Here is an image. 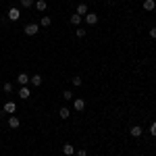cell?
Here are the masks:
<instances>
[{
    "label": "cell",
    "mask_w": 156,
    "mask_h": 156,
    "mask_svg": "<svg viewBox=\"0 0 156 156\" xmlns=\"http://www.w3.org/2000/svg\"><path fill=\"white\" fill-rule=\"evenodd\" d=\"M6 19H9V21H19V19H21V11H19L17 6L9 9V11H6Z\"/></svg>",
    "instance_id": "1"
},
{
    "label": "cell",
    "mask_w": 156,
    "mask_h": 156,
    "mask_svg": "<svg viewBox=\"0 0 156 156\" xmlns=\"http://www.w3.org/2000/svg\"><path fill=\"white\" fill-rule=\"evenodd\" d=\"M23 31H25V36H36L37 31H40V25H36V23H27Z\"/></svg>",
    "instance_id": "2"
},
{
    "label": "cell",
    "mask_w": 156,
    "mask_h": 156,
    "mask_svg": "<svg viewBox=\"0 0 156 156\" xmlns=\"http://www.w3.org/2000/svg\"><path fill=\"white\" fill-rule=\"evenodd\" d=\"M17 96L21 98V100H27V98L31 96V92H29V87H27V85H21V90H19V94H17Z\"/></svg>",
    "instance_id": "3"
},
{
    "label": "cell",
    "mask_w": 156,
    "mask_h": 156,
    "mask_svg": "<svg viewBox=\"0 0 156 156\" xmlns=\"http://www.w3.org/2000/svg\"><path fill=\"white\" fill-rule=\"evenodd\" d=\"M17 83L19 85H27L29 83V75H27V73H19V75H17Z\"/></svg>",
    "instance_id": "4"
},
{
    "label": "cell",
    "mask_w": 156,
    "mask_h": 156,
    "mask_svg": "<svg viewBox=\"0 0 156 156\" xmlns=\"http://www.w3.org/2000/svg\"><path fill=\"white\" fill-rule=\"evenodd\" d=\"M85 23H87V25H96V23H98V15H94V12H87V15H85Z\"/></svg>",
    "instance_id": "5"
},
{
    "label": "cell",
    "mask_w": 156,
    "mask_h": 156,
    "mask_svg": "<svg viewBox=\"0 0 156 156\" xmlns=\"http://www.w3.org/2000/svg\"><path fill=\"white\" fill-rule=\"evenodd\" d=\"M19 125H21L19 117H15V115H12L11 119H9V127H11V129H19Z\"/></svg>",
    "instance_id": "6"
},
{
    "label": "cell",
    "mask_w": 156,
    "mask_h": 156,
    "mask_svg": "<svg viewBox=\"0 0 156 156\" xmlns=\"http://www.w3.org/2000/svg\"><path fill=\"white\" fill-rule=\"evenodd\" d=\"M73 106H75V110H83V108H85V100H83V98H75Z\"/></svg>",
    "instance_id": "7"
},
{
    "label": "cell",
    "mask_w": 156,
    "mask_h": 156,
    "mask_svg": "<svg viewBox=\"0 0 156 156\" xmlns=\"http://www.w3.org/2000/svg\"><path fill=\"white\" fill-rule=\"evenodd\" d=\"M129 133H131L133 137H140V135H142V133H144V129H142V127H140V125H133L131 129H129Z\"/></svg>",
    "instance_id": "8"
},
{
    "label": "cell",
    "mask_w": 156,
    "mask_h": 156,
    "mask_svg": "<svg viewBox=\"0 0 156 156\" xmlns=\"http://www.w3.org/2000/svg\"><path fill=\"white\" fill-rule=\"evenodd\" d=\"M2 110H4V112H15V110H17V104H15V102H4Z\"/></svg>",
    "instance_id": "9"
},
{
    "label": "cell",
    "mask_w": 156,
    "mask_h": 156,
    "mask_svg": "<svg viewBox=\"0 0 156 156\" xmlns=\"http://www.w3.org/2000/svg\"><path fill=\"white\" fill-rule=\"evenodd\" d=\"M42 75H34V77H29V83H34V87H37V85H42Z\"/></svg>",
    "instance_id": "10"
},
{
    "label": "cell",
    "mask_w": 156,
    "mask_h": 156,
    "mask_svg": "<svg viewBox=\"0 0 156 156\" xmlns=\"http://www.w3.org/2000/svg\"><path fill=\"white\" fill-rule=\"evenodd\" d=\"M62 152H65V156H73L75 154V148H73L71 144H65L62 146Z\"/></svg>",
    "instance_id": "11"
},
{
    "label": "cell",
    "mask_w": 156,
    "mask_h": 156,
    "mask_svg": "<svg viewBox=\"0 0 156 156\" xmlns=\"http://www.w3.org/2000/svg\"><path fill=\"white\" fill-rule=\"evenodd\" d=\"M58 117H60V119H69V117H71V110H69L67 106H62L58 110Z\"/></svg>",
    "instance_id": "12"
},
{
    "label": "cell",
    "mask_w": 156,
    "mask_h": 156,
    "mask_svg": "<svg viewBox=\"0 0 156 156\" xmlns=\"http://www.w3.org/2000/svg\"><path fill=\"white\" fill-rule=\"evenodd\" d=\"M154 9H156L154 0H144V11H154Z\"/></svg>",
    "instance_id": "13"
},
{
    "label": "cell",
    "mask_w": 156,
    "mask_h": 156,
    "mask_svg": "<svg viewBox=\"0 0 156 156\" xmlns=\"http://www.w3.org/2000/svg\"><path fill=\"white\" fill-rule=\"evenodd\" d=\"M46 6H48V4H46V0H36V9H37L40 12L46 11Z\"/></svg>",
    "instance_id": "14"
},
{
    "label": "cell",
    "mask_w": 156,
    "mask_h": 156,
    "mask_svg": "<svg viewBox=\"0 0 156 156\" xmlns=\"http://www.w3.org/2000/svg\"><path fill=\"white\" fill-rule=\"evenodd\" d=\"M77 15H79V17H83V15H87V6H85L83 2H81V4H77Z\"/></svg>",
    "instance_id": "15"
},
{
    "label": "cell",
    "mask_w": 156,
    "mask_h": 156,
    "mask_svg": "<svg viewBox=\"0 0 156 156\" xmlns=\"http://www.w3.org/2000/svg\"><path fill=\"white\" fill-rule=\"evenodd\" d=\"M50 23H52V19H50L48 15H44V17H42V21H40L42 27H50Z\"/></svg>",
    "instance_id": "16"
},
{
    "label": "cell",
    "mask_w": 156,
    "mask_h": 156,
    "mask_svg": "<svg viewBox=\"0 0 156 156\" xmlns=\"http://www.w3.org/2000/svg\"><path fill=\"white\" fill-rule=\"evenodd\" d=\"M71 23L73 25H79V23H81V17H79L77 12H75V15H71Z\"/></svg>",
    "instance_id": "17"
},
{
    "label": "cell",
    "mask_w": 156,
    "mask_h": 156,
    "mask_svg": "<svg viewBox=\"0 0 156 156\" xmlns=\"http://www.w3.org/2000/svg\"><path fill=\"white\" fill-rule=\"evenodd\" d=\"M2 90H4V94H11V92H12V83H11V81H6V83L2 85Z\"/></svg>",
    "instance_id": "18"
},
{
    "label": "cell",
    "mask_w": 156,
    "mask_h": 156,
    "mask_svg": "<svg viewBox=\"0 0 156 156\" xmlns=\"http://www.w3.org/2000/svg\"><path fill=\"white\" fill-rule=\"evenodd\" d=\"M21 6H25V9L34 6V0H21Z\"/></svg>",
    "instance_id": "19"
},
{
    "label": "cell",
    "mask_w": 156,
    "mask_h": 156,
    "mask_svg": "<svg viewBox=\"0 0 156 156\" xmlns=\"http://www.w3.org/2000/svg\"><path fill=\"white\" fill-rule=\"evenodd\" d=\"M71 81H73V85H77V87H79V85L83 83V81H81V77H77V75H75V77H73Z\"/></svg>",
    "instance_id": "20"
},
{
    "label": "cell",
    "mask_w": 156,
    "mask_h": 156,
    "mask_svg": "<svg viewBox=\"0 0 156 156\" xmlns=\"http://www.w3.org/2000/svg\"><path fill=\"white\" fill-rule=\"evenodd\" d=\"M62 98H65V100H71V98H73V92H69V90H65V94H62Z\"/></svg>",
    "instance_id": "21"
},
{
    "label": "cell",
    "mask_w": 156,
    "mask_h": 156,
    "mask_svg": "<svg viewBox=\"0 0 156 156\" xmlns=\"http://www.w3.org/2000/svg\"><path fill=\"white\" fill-rule=\"evenodd\" d=\"M150 133H152V135H154V137H156V121H154V123H152V125H150Z\"/></svg>",
    "instance_id": "22"
},
{
    "label": "cell",
    "mask_w": 156,
    "mask_h": 156,
    "mask_svg": "<svg viewBox=\"0 0 156 156\" xmlns=\"http://www.w3.org/2000/svg\"><path fill=\"white\" fill-rule=\"evenodd\" d=\"M75 34H77V37H83V36H85V29H77Z\"/></svg>",
    "instance_id": "23"
},
{
    "label": "cell",
    "mask_w": 156,
    "mask_h": 156,
    "mask_svg": "<svg viewBox=\"0 0 156 156\" xmlns=\"http://www.w3.org/2000/svg\"><path fill=\"white\" fill-rule=\"evenodd\" d=\"M77 156H87V150H83V148H81V150H77Z\"/></svg>",
    "instance_id": "24"
},
{
    "label": "cell",
    "mask_w": 156,
    "mask_h": 156,
    "mask_svg": "<svg viewBox=\"0 0 156 156\" xmlns=\"http://www.w3.org/2000/svg\"><path fill=\"white\" fill-rule=\"evenodd\" d=\"M150 37H152V40H156V27H152V29H150Z\"/></svg>",
    "instance_id": "25"
},
{
    "label": "cell",
    "mask_w": 156,
    "mask_h": 156,
    "mask_svg": "<svg viewBox=\"0 0 156 156\" xmlns=\"http://www.w3.org/2000/svg\"><path fill=\"white\" fill-rule=\"evenodd\" d=\"M137 156H144V154H137Z\"/></svg>",
    "instance_id": "26"
}]
</instances>
